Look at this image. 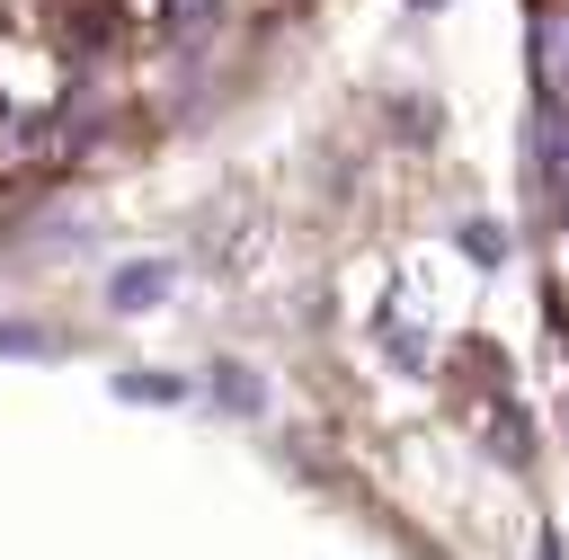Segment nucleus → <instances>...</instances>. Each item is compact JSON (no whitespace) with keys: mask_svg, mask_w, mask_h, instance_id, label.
<instances>
[{"mask_svg":"<svg viewBox=\"0 0 569 560\" xmlns=\"http://www.w3.org/2000/svg\"><path fill=\"white\" fill-rule=\"evenodd\" d=\"M533 80H542L551 107H569V0L533 9Z\"/></svg>","mask_w":569,"mask_h":560,"instance_id":"obj_1","label":"nucleus"},{"mask_svg":"<svg viewBox=\"0 0 569 560\" xmlns=\"http://www.w3.org/2000/svg\"><path fill=\"white\" fill-rule=\"evenodd\" d=\"M160 284H169V276H160V267H151V276H124V284H116V302H151V293H160Z\"/></svg>","mask_w":569,"mask_h":560,"instance_id":"obj_2","label":"nucleus"}]
</instances>
